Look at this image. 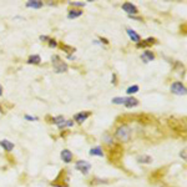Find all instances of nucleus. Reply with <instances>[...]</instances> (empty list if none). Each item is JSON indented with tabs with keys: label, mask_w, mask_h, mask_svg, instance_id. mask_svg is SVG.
Returning a JSON list of instances; mask_svg holds the SVG:
<instances>
[{
	"label": "nucleus",
	"mask_w": 187,
	"mask_h": 187,
	"mask_svg": "<svg viewBox=\"0 0 187 187\" xmlns=\"http://www.w3.org/2000/svg\"><path fill=\"white\" fill-rule=\"evenodd\" d=\"M125 101H126V97H115V99H112V102L116 104V105L125 104Z\"/></svg>",
	"instance_id": "nucleus-20"
},
{
	"label": "nucleus",
	"mask_w": 187,
	"mask_h": 187,
	"mask_svg": "<svg viewBox=\"0 0 187 187\" xmlns=\"http://www.w3.org/2000/svg\"><path fill=\"white\" fill-rule=\"evenodd\" d=\"M40 61H41V58H40L39 55H31L30 58L28 59V62H29V64H34V65L40 64Z\"/></svg>",
	"instance_id": "nucleus-16"
},
{
	"label": "nucleus",
	"mask_w": 187,
	"mask_h": 187,
	"mask_svg": "<svg viewBox=\"0 0 187 187\" xmlns=\"http://www.w3.org/2000/svg\"><path fill=\"white\" fill-rule=\"evenodd\" d=\"M40 40H49L48 36H40Z\"/></svg>",
	"instance_id": "nucleus-26"
},
{
	"label": "nucleus",
	"mask_w": 187,
	"mask_h": 187,
	"mask_svg": "<svg viewBox=\"0 0 187 187\" xmlns=\"http://www.w3.org/2000/svg\"><path fill=\"white\" fill-rule=\"evenodd\" d=\"M155 42V39H152V37H149L147 40H145V42H139L137 44V48H144V46H147V45H151V44H154Z\"/></svg>",
	"instance_id": "nucleus-17"
},
{
	"label": "nucleus",
	"mask_w": 187,
	"mask_h": 187,
	"mask_svg": "<svg viewBox=\"0 0 187 187\" xmlns=\"http://www.w3.org/2000/svg\"><path fill=\"white\" fill-rule=\"evenodd\" d=\"M60 156H61V160L65 162V163H70L71 161H72V152L70 151V150H62L61 151V154H60Z\"/></svg>",
	"instance_id": "nucleus-6"
},
{
	"label": "nucleus",
	"mask_w": 187,
	"mask_h": 187,
	"mask_svg": "<svg viewBox=\"0 0 187 187\" xmlns=\"http://www.w3.org/2000/svg\"><path fill=\"white\" fill-rule=\"evenodd\" d=\"M90 155L91 156H99V157H102L104 156V151L100 146H96V147H93L90 150Z\"/></svg>",
	"instance_id": "nucleus-14"
},
{
	"label": "nucleus",
	"mask_w": 187,
	"mask_h": 187,
	"mask_svg": "<svg viewBox=\"0 0 187 187\" xmlns=\"http://www.w3.org/2000/svg\"><path fill=\"white\" fill-rule=\"evenodd\" d=\"M72 121L71 120H64L61 124H59L58 125V127L59 128H64V127H70V126H72Z\"/></svg>",
	"instance_id": "nucleus-18"
},
{
	"label": "nucleus",
	"mask_w": 187,
	"mask_h": 187,
	"mask_svg": "<svg viewBox=\"0 0 187 187\" xmlns=\"http://www.w3.org/2000/svg\"><path fill=\"white\" fill-rule=\"evenodd\" d=\"M0 146H1L6 152L13 151V149H14V144L10 142L9 140H1V141H0Z\"/></svg>",
	"instance_id": "nucleus-8"
},
{
	"label": "nucleus",
	"mask_w": 187,
	"mask_h": 187,
	"mask_svg": "<svg viewBox=\"0 0 187 187\" xmlns=\"http://www.w3.org/2000/svg\"><path fill=\"white\" fill-rule=\"evenodd\" d=\"M81 15H82V10H80V9H72V10L69 11L67 18L69 19H75V18H79Z\"/></svg>",
	"instance_id": "nucleus-12"
},
{
	"label": "nucleus",
	"mask_w": 187,
	"mask_h": 187,
	"mask_svg": "<svg viewBox=\"0 0 187 187\" xmlns=\"http://www.w3.org/2000/svg\"><path fill=\"white\" fill-rule=\"evenodd\" d=\"M137 161H139L140 163H151V162H152V157L149 155H142L137 157Z\"/></svg>",
	"instance_id": "nucleus-15"
},
{
	"label": "nucleus",
	"mask_w": 187,
	"mask_h": 187,
	"mask_svg": "<svg viewBox=\"0 0 187 187\" xmlns=\"http://www.w3.org/2000/svg\"><path fill=\"white\" fill-rule=\"evenodd\" d=\"M171 93L175 95H186V86L182 82L176 81L171 85Z\"/></svg>",
	"instance_id": "nucleus-4"
},
{
	"label": "nucleus",
	"mask_w": 187,
	"mask_h": 187,
	"mask_svg": "<svg viewBox=\"0 0 187 187\" xmlns=\"http://www.w3.org/2000/svg\"><path fill=\"white\" fill-rule=\"evenodd\" d=\"M3 95V88H1V85H0V96Z\"/></svg>",
	"instance_id": "nucleus-27"
},
{
	"label": "nucleus",
	"mask_w": 187,
	"mask_h": 187,
	"mask_svg": "<svg viewBox=\"0 0 187 187\" xmlns=\"http://www.w3.org/2000/svg\"><path fill=\"white\" fill-rule=\"evenodd\" d=\"M139 90H140V88H139L137 85H133V86H130V88L126 90V93L128 94V95H132V94H136Z\"/></svg>",
	"instance_id": "nucleus-19"
},
{
	"label": "nucleus",
	"mask_w": 187,
	"mask_h": 187,
	"mask_svg": "<svg viewBox=\"0 0 187 187\" xmlns=\"http://www.w3.org/2000/svg\"><path fill=\"white\" fill-rule=\"evenodd\" d=\"M75 168H76L77 171H80L81 173L86 175V173H89V171L91 170V163H89V162L85 161V160H79V161L75 163Z\"/></svg>",
	"instance_id": "nucleus-3"
},
{
	"label": "nucleus",
	"mask_w": 187,
	"mask_h": 187,
	"mask_svg": "<svg viewBox=\"0 0 187 187\" xmlns=\"http://www.w3.org/2000/svg\"><path fill=\"white\" fill-rule=\"evenodd\" d=\"M49 45H50L51 48H56L58 44H56V41H55L54 39H49Z\"/></svg>",
	"instance_id": "nucleus-22"
},
{
	"label": "nucleus",
	"mask_w": 187,
	"mask_h": 187,
	"mask_svg": "<svg viewBox=\"0 0 187 187\" xmlns=\"http://www.w3.org/2000/svg\"><path fill=\"white\" fill-rule=\"evenodd\" d=\"M141 59L144 60V62H149V61H152L154 59H155V55H154V53H151V51H149V50H146L142 55H141Z\"/></svg>",
	"instance_id": "nucleus-11"
},
{
	"label": "nucleus",
	"mask_w": 187,
	"mask_h": 187,
	"mask_svg": "<svg viewBox=\"0 0 187 187\" xmlns=\"http://www.w3.org/2000/svg\"><path fill=\"white\" fill-rule=\"evenodd\" d=\"M25 119L26 120H37V117H32V116H28V115L25 116Z\"/></svg>",
	"instance_id": "nucleus-25"
},
{
	"label": "nucleus",
	"mask_w": 187,
	"mask_h": 187,
	"mask_svg": "<svg viewBox=\"0 0 187 187\" xmlns=\"http://www.w3.org/2000/svg\"><path fill=\"white\" fill-rule=\"evenodd\" d=\"M26 6L28 8H34V9H39V8L42 6V1H40V0H30V1L26 3Z\"/></svg>",
	"instance_id": "nucleus-13"
},
{
	"label": "nucleus",
	"mask_w": 187,
	"mask_h": 187,
	"mask_svg": "<svg viewBox=\"0 0 187 187\" xmlns=\"http://www.w3.org/2000/svg\"><path fill=\"white\" fill-rule=\"evenodd\" d=\"M180 156L184 158V160H186V149H184L182 151H181V154H180Z\"/></svg>",
	"instance_id": "nucleus-23"
},
{
	"label": "nucleus",
	"mask_w": 187,
	"mask_h": 187,
	"mask_svg": "<svg viewBox=\"0 0 187 187\" xmlns=\"http://www.w3.org/2000/svg\"><path fill=\"white\" fill-rule=\"evenodd\" d=\"M122 10L126 11L127 14H130V16H132L133 14H137V13H139L137 6L133 5L132 3H124V4H122Z\"/></svg>",
	"instance_id": "nucleus-5"
},
{
	"label": "nucleus",
	"mask_w": 187,
	"mask_h": 187,
	"mask_svg": "<svg viewBox=\"0 0 187 187\" xmlns=\"http://www.w3.org/2000/svg\"><path fill=\"white\" fill-rule=\"evenodd\" d=\"M61 48L64 49V50H66V53H72V51L75 50L74 48H70V46H66V45H62Z\"/></svg>",
	"instance_id": "nucleus-21"
},
{
	"label": "nucleus",
	"mask_w": 187,
	"mask_h": 187,
	"mask_svg": "<svg viewBox=\"0 0 187 187\" xmlns=\"http://www.w3.org/2000/svg\"><path fill=\"white\" fill-rule=\"evenodd\" d=\"M71 5L72 6H84L85 4L84 3H71Z\"/></svg>",
	"instance_id": "nucleus-24"
},
{
	"label": "nucleus",
	"mask_w": 187,
	"mask_h": 187,
	"mask_svg": "<svg viewBox=\"0 0 187 187\" xmlns=\"http://www.w3.org/2000/svg\"><path fill=\"white\" fill-rule=\"evenodd\" d=\"M51 64H53V67H54L55 72H58V74L66 72V71H67V69H69L67 64L62 61L59 55H54V56L51 58Z\"/></svg>",
	"instance_id": "nucleus-2"
},
{
	"label": "nucleus",
	"mask_w": 187,
	"mask_h": 187,
	"mask_svg": "<svg viewBox=\"0 0 187 187\" xmlns=\"http://www.w3.org/2000/svg\"><path fill=\"white\" fill-rule=\"evenodd\" d=\"M127 35L130 36V39L133 41V42H136V44H139L140 41H141V37H140V35L136 32L135 30H132V29H127Z\"/></svg>",
	"instance_id": "nucleus-9"
},
{
	"label": "nucleus",
	"mask_w": 187,
	"mask_h": 187,
	"mask_svg": "<svg viewBox=\"0 0 187 187\" xmlns=\"http://www.w3.org/2000/svg\"><path fill=\"white\" fill-rule=\"evenodd\" d=\"M124 105L126 106V107H128V109L135 107V106L139 105V100L135 99V97H126V101H125Z\"/></svg>",
	"instance_id": "nucleus-10"
},
{
	"label": "nucleus",
	"mask_w": 187,
	"mask_h": 187,
	"mask_svg": "<svg viewBox=\"0 0 187 187\" xmlns=\"http://www.w3.org/2000/svg\"><path fill=\"white\" fill-rule=\"evenodd\" d=\"M131 135H132V130L130 126L127 125H121L116 128V132H115V136L116 139L120 141V142H127L130 141L131 139Z\"/></svg>",
	"instance_id": "nucleus-1"
},
{
	"label": "nucleus",
	"mask_w": 187,
	"mask_h": 187,
	"mask_svg": "<svg viewBox=\"0 0 187 187\" xmlns=\"http://www.w3.org/2000/svg\"><path fill=\"white\" fill-rule=\"evenodd\" d=\"M1 111H3V109H1V106H0V112H1Z\"/></svg>",
	"instance_id": "nucleus-28"
},
{
	"label": "nucleus",
	"mask_w": 187,
	"mask_h": 187,
	"mask_svg": "<svg viewBox=\"0 0 187 187\" xmlns=\"http://www.w3.org/2000/svg\"><path fill=\"white\" fill-rule=\"evenodd\" d=\"M89 116H90V112H85V111H84V112L76 114L74 119H75V121H77L79 124H82L84 121H86V119H88Z\"/></svg>",
	"instance_id": "nucleus-7"
}]
</instances>
